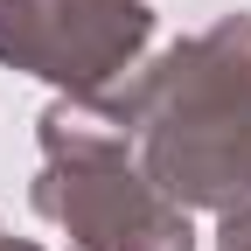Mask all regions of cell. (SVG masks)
I'll use <instances>...</instances> for the list:
<instances>
[{
  "label": "cell",
  "mask_w": 251,
  "mask_h": 251,
  "mask_svg": "<svg viewBox=\"0 0 251 251\" xmlns=\"http://www.w3.org/2000/svg\"><path fill=\"white\" fill-rule=\"evenodd\" d=\"M216 251H251V209H230L216 224Z\"/></svg>",
  "instance_id": "cell-4"
},
{
  "label": "cell",
  "mask_w": 251,
  "mask_h": 251,
  "mask_svg": "<svg viewBox=\"0 0 251 251\" xmlns=\"http://www.w3.org/2000/svg\"><path fill=\"white\" fill-rule=\"evenodd\" d=\"M147 181L181 209H251V14H224L112 91Z\"/></svg>",
  "instance_id": "cell-1"
},
{
  "label": "cell",
  "mask_w": 251,
  "mask_h": 251,
  "mask_svg": "<svg viewBox=\"0 0 251 251\" xmlns=\"http://www.w3.org/2000/svg\"><path fill=\"white\" fill-rule=\"evenodd\" d=\"M153 42L147 0H0V63L56 84L63 98H105Z\"/></svg>",
  "instance_id": "cell-3"
},
{
  "label": "cell",
  "mask_w": 251,
  "mask_h": 251,
  "mask_svg": "<svg viewBox=\"0 0 251 251\" xmlns=\"http://www.w3.org/2000/svg\"><path fill=\"white\" fill-rule=\"evenodd\" d=\"M0 251H42V244H35V237H14L7 224H0Z\"/></svg>",
  "instance_id": "cell-5"
},
{
  "label": "cell",
  "mask_w": 251,
  "mask_h": 251,
  "mask_svg": "<svg viewBox=\"0 0 251 251\" xmlns=\"http://www.w3.org/2000/svg\"><path fill=\"white\" fill-rule=\"evenodd\" d=\"M42 175L28 188L42 224L63 230L70 251H196L188 209L147 181L133 153V126L105 98H56L35 119Z\"/></svg>",
  "instance_id": "cell-2"
}]
</instances>
